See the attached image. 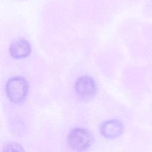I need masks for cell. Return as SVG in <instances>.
I'll return each mask as SVG.
<instances>
[{
  "label": "cell",
  "instance_id": "8992f818",
  "mask_svg": "<svg viewBox=\"0 0 152 152\" xmlns=\"http://www.w3.org/2000/svg\"><path fill=\"white\" fill-rule=\"evenodd\" d=\"M23 151L22 147L16 143L8 144L5 145L3 149V151Z\"/></svg>",
  "mask_w": 152,
  "mask_h": 152
},
{
  "label": "cell",
  "instance_id": "5b68a950",
  "mask_svg": "<svg viewBox=\"0 0 152 152\" xmlns=\"http://www.w3.org/2000/svg\"><path fill=\"white\" fill-rule=\"evenodd\" d=\"M11 55L15 58H22L27 56L30 52V44L23 39H15L10 48Z\"/></svg>",
  "mask_w": 152,
  "mask_h": 152
},
{
  "label": "cell",
  "instance_id": "3957f363",
  "mask_svg": "<svg viewBox=\"0 0 152 152\" xmlns=\"http://www.w3.org/2000/svg\"><path fill=\"white\" fill-rule=\"evenodd\" d=\"M75 90L77 94L83 99H90L96 93V86L89 76H83L80 77L75 84Z\"/></svg>",
  "mask_w": 152,
  "mask_h": 152
},
{
  "label": "cell",
  "instance_id": "6da1fadb",
  "mask_svg": "<svg viewBox=\"0 0 152 152\" xmlns=\"http://www.w3.org/2000/svg\"><path fill=\"white\" fill-rule=\"evenodd\" d=\"M28 91L27 81L21 77H16L8 80L6 85V93L8 99L15 103L25 99Z\"/></svg>",
  "mask_w": 152,
  "mask_h": 152
},
{
  "label": "cell",
  "instance_id": "7a4b0ae2",
  "mask_svg": "<svg viewBox=\"0 0 152 152\" xmlns=\"http://www.w3.org/2000/svg\"><path fill=\"white\" fill-rule=\"evenodd\" d=\"M92 140L89 131L83 128H75L72 129L68 134V143L74 150L81 151L87 148Z\"/></svg>",
  "mask_w": 152,
  "mask_h": 152
},
{
  "label": "cell",
  "instance_id": "277c9868",
  "mask_svg": "<svg viewBox=\"0 0 152 152\" xmlns=\"http://www.w3.org/2000/svg\"><path fill=\"white\" fill-rule=\"evenodd\" d=\"M122 130V124L117 120L106 121L100 127L102 134L107 138H115L118 137L121 134Z\"/></svg>",
  "mask_w": 152,
  "mask_h": 152
}]
</instances>
